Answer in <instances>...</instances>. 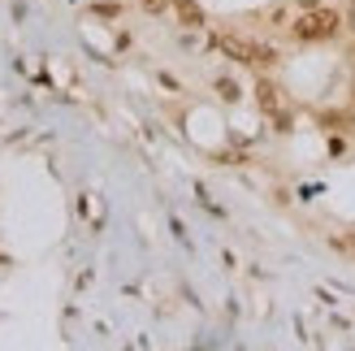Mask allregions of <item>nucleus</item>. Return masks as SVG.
Here are the masks:
<instances>
[{
  "mask_svg": "<svg viewBox=\"0 0 355 351\" xmlns=\"http://www.w3.org/2000/svg\"><path fill=\"white\" fill-rule=\"evenodd\" d=\"M338 31H343V17L334 9H321V5H308L295 17V40H308V44L329 40V35H338Z\"/></svg>",
  "mask_w": 355,
  "mask_h": 351,
  "instance_id": "1",
  "label": "nucleus"
},
{
  "mask_svg": "<svg viewBox=\"0 0 355 351\" xmlns=\"http://www.w3.org/2000/svg\"><path fill=\"white\" fill-rule=\"evenodd\" d=\"M212 48H221L225 57L247 61V65H273V61H277V52H273V48L252 44V40H243V35H217V40H212Z\"/></svg>",
  "mask_w": 355,
  "mask_h": 351,
  "instance_id": "2",
  "label": "nucleus"
},
{
  "mask_svg": "<svg viewBox=\"0 0 355 351\" xmlns=\"http://www.w3.org/2000/svg\"><path fill=\"white\" fill-rule=\"evenodd\" d=\"M256 100H260V109L277 121V130H291V104H286V96H282V87H273V83H264V78H260Z\"/></svg>",
  "mask_w": 355,
  "mask_h": 351,
  "instance_id": "3",
  "label": "nucleus"
},
{
  "mask_svg": "<svg viewBox=\"0 0 355 351\" xmlns=\"http://www.w3.org/2000/svg\"><path fill=\"white\" fill-rule=\"evenodd\" d=\"M173 13L182 26H204V9L195 5V0H173Z\"/></svg>",
  "mask_w": 355,
  "mask_h": 351,
  "instance_id": "4",
  "label": "nucleus"
},
{
  "mask_svg": "<svg viewBox=\"0 0 355 351\" xmlns=\"http://www.w3.org/2000/svg\"><path fill=\"white\" fill-rule=\"evenodd\" d=\"M217 96L234 104V100H239V83H234V78H217Z\"/></svg>",
  "mask_w": 355,
  "mask_h": 351,
  "instance_id": "5",
  "label": "nucleus"
},
{
  "mask_svg": "<svg viewBox=\"0 0 355 351\" xmlns=\"http://www.w3.org/2000/svg\"><path fill=\"white\" fill-rule=\"evenodd\" d=\"M169 5H173V0H144V9H148V13H165Z\"/></svg>",
  "mask_w": 355,
  "mask_h": 351,
  "instance_id": "6",
  "label": "nucleus"
},
{
  "mask_svg": "<svg viewBox=\"0 0 355 351\" xmlns=\"http://www.w3.org/2000/svg\"><path fill=\"white\" fill-rule=\"evenodd\" d=\"M347 22H351V31H355V0H351V9H347Z\"/></svg>",
  "mask_w": 355,
  "mask_h": 351,
  "instance_id": "7",
  "label": "nucleus"
}]
</instances>
